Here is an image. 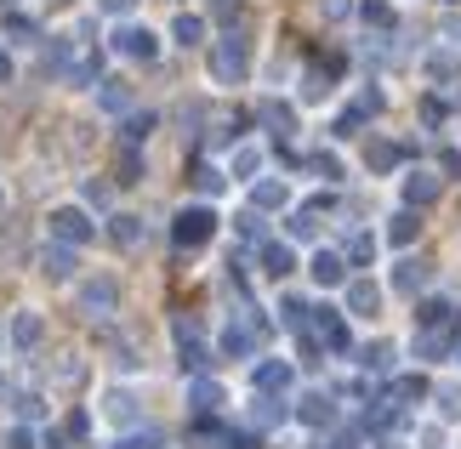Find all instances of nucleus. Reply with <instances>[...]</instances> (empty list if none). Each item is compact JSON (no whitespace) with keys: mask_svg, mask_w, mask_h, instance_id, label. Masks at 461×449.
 Masks as SVG:
<instances>
[{"mask_svg":"<svg viewBox=\"0 0 461 449\" xmlns=\"http://www.w3.org/2000/svg\"><path fill=\"white\" fill-rule=\"evenodd\" d=\"M17 416H23V421H41V416H46V404L34 399V392H17Z\"/></svg>","mask_w":461,"mask_h":449,"instance_id":"nucleus-43","label":"nucleus"},{"mask_svg":"<svg viewBox=\"0 0 461 449\" xmlns=\"http://www.w3.org/2000/svg\"><path fill=\"white\" fill-rule=\"evenodd\" d=\"M342 256H348V267H370V262H376V233H353Z\"/></svg>","mask_w":461,"mask_h":449,"instance_id":"nucleus-33","label":"nucleus"},{"mask_svg":"<svg viewBox=\"0 0 461 449\" xmlns=\"http://www.w3.org/2000/svg\"><path fill=\"white\" fill-rule=\"evenodd\" d=\"M291 382H296V370L285 364V358H262V364H251V387H257V392H268V399L291 392Z\"/></svg>","mask_w":461,"mask_h":449,"instance_id":"nucleus-8","label":"nucleus"},{"mask_svg":"<svg viewBox=\"0 0 461 449\" xmlns=\"http://www.w3.org/2000/svg\"><path fill=\"white\" fill-rule=\"evenodd\" d=\"M109 51H114V58H126V63H154L159 58V34L143 29V23H120L109 34Z\"/></svg>","mask_w":461,"mask_h":449,"instance_id":"nucleus-3","label":"nucleus"},{"mask_svg":"<svg viewBox=\"0 0 461 449\" xmlns=\"http://www.w3.org/2000/svg\"><path fill=\"white\" fill-rule=\"evenodd\" d=\"M291 205V183L285 176H257L251 183V211H285Z\"/></svg>","mask_w":461,"mask_h":449,"instance_id":"nucleus-15","label":"nucleus"},{"mask_svg":"<svg viewBox=\"0 0 461 449\" xmlns=\"http://www.w3.org/2000/svg\"><path fill=\"white\" fill-rule=\"evenodd\" d=\"M257 114H262V125H274L279 137H291V131H296V114H291V103H274V97H268Z\"/></svg>","mask_w":461,"mask_h":449,"instance_id":"nucleus-31","label":"nucleus"},{"mask_svg":"<svg viewBox=\"0 0 461 449\" xmlns=\"http://www.w3.org/2000/svg\"><path fill=\"white\" fill-rule=\"evenodd\" d=\"M120 183H143V154H137V148L120 154Z\"/></svg>","mask_w":461,"mask_h":449,"instance_id":"nucleus-41","label":"nucleus"},{"mask_svg":"<svg viewBox=\"0 0 461 449\" xmlns=\"http://www.w3.org/2000/svg\"><path fill=\"white\" fill-rule=\"evenodd\" d=\"M97 6H103V12H109V17H126V12L137 6V0H97Z\"/></svg>","mask_w":461,"mask_h":449,"instance_id":"nucleus-48","label":"nucleus"},{"mask_svg":"<svg viewBox=\"0 0 461 449\" xmlns=\"http://www.w3.org/2000/svg\"><path fill=\"white\" fill-rule=\"evenodd\" d=\"M41 267H46V279H75V245H58V239H51L46 250H41Z\"/></svg>","mask_w":461,"mask_h":449,"instance_id":"nucleus-19","label":"nucleus"},{"mask_svg":"<svg viewBox=\"0 0 461 449\" xmlns=\"http://www.w3.org/2000/svg\"><path fill=\"white\" fill-rule=\"evenodd\" d=\"M348 313L353 319H376V308H382V291H376V284H370V279H348Z\"/></svg>","mask_w":461,"mask_h":449,"instance_id":"nucleus-17","label":"nucleus"},{"mask_svg":"<svg viewBox=\"0 0 461 449\" xmlns=\"http://www.w3.org/2000/svg\"><path fill=\"white\" fill-rule=\"evenodd\" d=\"M0 341H6V330H0Z\"/></svg>","mask_w":461,"mask_h":449,"instance_id":"nucleus-54","label":"nucleus"},{"mask_svg":"<svg viewBox=\"0 0 461 449\" xmlns=\"http://www.w3.org/2000/svg\"><path fill=\"white\" fill-rule=\"evenodd\" d=\"M421 75H428L433 85H456L461 80V51L456 46H433L428 58H421Z\"/></svg>","mask_w":461,"mask_h":449,"instance_id":"nucleus-13","label":"nucleus"},{"mask_svg":"<svg viewBox=\"0 0 461 449\" xmlns=\"http://www.w3.org/2000/svg\"><path fill=\"white\" fill-rule=\"evenodd\" d=\"M245 68H251V40H245V29H228L217 46H211V80L217 85H240Z\"/></svg>","mask_w":461,"mask_h":449,"instance_id":"nucleus-1","label":"nucleus"},{"mask_svg":"<svg viewBox=\"0 0 461 449\" xmlns=\"http://www.w3.org/2000/svg\"><path fill=\"white\" fill-rule=\"evenodd\" d=\"M285 239H291V245H313V239H319L313 211H291V217H285Z\"/></svg>","mask_w":461,"mask_h":449,"instance_id":"nucleus-30","label":"nucleus"},{"mask_svg":"<svg viewBox=\"0 0 461 449\" xmlns=\"http://www.w3.org/2000/svg\"><path fill=\"white\" fill-rule=\"evenodd\" d=\"M51 239L80 250V245H92V239H97V222L86 217L80 205H58V211H51Z\"/></svg>","mask_w":461,"mask_h":449,"instance_id":"nucleus-4","label":"nucleus"},{"mask_svg":"<svg viewBox=\"0 0 461 449\" xmlns=\"http://www.w3.org/2000/svg\"><path fill=\"white\" fill-rule=\"evenodd\" d=\"M217 404H222V387L211 382V375H194V382H188V409H194V416H211Z\"/></svg>","mask_w":461,"mask_h":449,"instance_id":"nucleus-21","label":"nucleus"},{"mask_svg":"<svg viewBox=\"0 0 461 449\" xmlns=\"http://www.w3.org/2000/svg\"><path fill=\"white\" fill-rule=\"evenodd\" d=\"M6 336H12V347H17V353H34V347L46 341V319L34 313V308H17V313H12V330H6Z\"/></svg>","mask_w":461,"mask_h":449,"instance_id":"nucleus-11","label":"nucleus"},{"mask_svg":"<svg viewBox=\"0 0 461 449\" xmlns=\"http://www.w3.org/2000/svg\"><path fill=\"white\" fill-rule=\"evenodd\" d=\"M308 166H313L319 176H325V183H342V159H336V154H325V148H319V154L308 159Z\"/></svg>","mask_w":461,"mask_h":449,"instance_id":"nucleus-40","label":"nucleus"},{"mask_svg":"<svg viewBox=\"0 0 461 449\" xmlns=\"http://www.w3.org/2000/svg\"><path fill=\"white\" fill-rule=\"evenodd\" d=\"M330 449H353V444H330Z\"/></svg>","mask_w":461,"mask_h":449,"instance_id":"nucleus-52","label":"nucleus"},{"mask_svg":"<svg viewBox=\"0 0 461 449\" xmlns=\"http://www.w3.org/2000/svg\"><path fill=\"white\" fill-rule=\"evenodd\" d=\"M211 233H217V211H211V205H183V211H176V222H171V239L183 245V250L211 245Z\"/></svg>","mask_w":461,"mask_h":449,"instance_id":"nucleus-2","label":"nucleus"},{"mask_svg":"<svg viewBox=\"0 0 461 449\" xmlns=\"http://www.w3.org/2000/svg\"><path fill=\"white\" fill-rule=\"evenodd\" d=\"M171 336H176V358H183V370H205V364H211V347L200 341V330H194L188 319H176Z\"/></svg>","mask_w":461,"mask_h":449,"instance_id":"nucleus-10","label":"nucleus"},{"mask_svg":"<svg viewBox=\"0 0 461 449\" xmlns=\"http://www.w3.org/2000/svg\"><path fill=\"white\" fill-rule=\"evenodd\" d=\"M262 274H268V279H291V274H296V250H291V239L262 245Z\"/></svg>","mask_w":461,"mask_h":449,"instance_id":"nucleus-20","label":"nucleus"},{"mask_svg":"<svg viewBox=\"0 0 461 449\" xmlns=\"http://www.w3.org/2000/svg\"><path fill=\"white\" fill-rule=\"evenodd\" d=\"M6 449H34V433H29V427H12V438H6Z\"/></svg>","mask_w":461,"mask_h":449,"instance_id":"nucleus-45","label":"nucleus"},{"mask_svg":"<svg viewBox=\"0 0 461 449\" xmlns=\"http://www.w3.org/2000/svg\"><path fill=\"white\" fill-rule=\"evenodd\" d=\"M86 205H109V183H86Z\"/></svg>","mask_w":461,"mask_h":449,"instance_id":"nucleus-46","label":"nucleus"},{"mask_svg":"<svg viewBox=\"0 0 461 449\" xmlns=\"http://www.w3.org/2000/svg\"><path fill=\"white\" fill-rule=\"evenodd\" d=\"M296 421H303V427H330L336 421V399H330V392H308V399L296 404Z\"/></svg>","mask_w":461,"mask_h":449,"instance_id":"nucleus-18","label":"nucleus"},{"mask_svg":"<svg viewBox=\"0 0 461 449\" xmlns=\"http://www.w3.org/2000/svg\"><path fill=\"white\" fill-rule=\"evenodd\" d=\"M194 183H200V193H205V200H217V193L228 188V171H217V166H200V176H194Z\"/></svg>","mask_w":461,"mask_h":449,"instance_id":"nucleus-37","label":"nucleus"},{"mask_svg":"<svg viewBox=\"0 0 461 449\" xmlns=\"http://www.w3.org/2000/svg\"><path fill=\"white\" fill-rule=\"evenodd\" d=\"M313 336L325 341L330 353H348L353 347V341H348V319L336 313V308H313Z\"/></svg>","mask_w":461,"mask_h":449,"instance_id":"nucleus-14","label":"nucleus"},{"mask_svg":"<svg viewBox=\"0 0 461 449\" xmlns=\"http://www.w3.org/2000/svg\"><path fill=\"white\" fill-rule=\"evenodd\" d=\"M171 40H176V46H200V40H205V17L176 12V17H171Z\"/></svg>","mask_w":461,"mask_h":449,"instance_id":"nucleus-26","label":"nucleus"},{"mask_svg":"<svg viewBox=\"0 0 461 449\" xmlns=\"http://www.w3.org/2000/svg\"><path fill=\"white\" fill-rule=\"evenodd\" d=\"M257 171H262V148H257V142H240L234 159H228V176H240V183H257Z\"/></svg>","mask_w":461,"mask_h":449,"instance_id":"nucleus-22","label":"nucleus"},{"mask_svg":"<svg viewBox=\"0 0 461 449\" xmlns=\"http://www.w3.org/2000/svg\"><path fill=\"white\" fill-rule=\"evenodd\" d=\"M279 313H285V325H291V330H308V313H313V308H308L303 296H285V301H279Z\"/></svg>","mask_w":461,"mask_h":449,"instance_id":"nucleus-36","label":"nucleus"},{"mask_svg":"<svg viewBox=\"0 0 461 449\" xmlns=\"http://www.w3.org/2000/svg\"><path fill=\"white\" fill-rule=\"evenodd\" d=\"M0 200H6V193H0Z\"/></svg>","mask_w":461,"mask_h":449,"instance_id":"nucleus-55","label":"nucleus"},{"mask_svg":"<svg viewBox=\"0 0 461 449\" xmlns=\"http://www.w3.org/2000/svg\"><path fill=\"white\" fill-rule=\"evenodd\" d=\"M6 34H12V40H34V17L12 12V17H6Z\"/></svg>","mask_w":461,"mask_h":449,"instance_id":"nucleus-42","label":"nucleus"},{"mask_svg":"<svg viewBox=\"0 0 461 449\" xmlns=\"http://www.w3.org/2000/svg\"><path fill=\"white\" fill-rule=\"evenodd\" d=\"M359 17H365L376 34H393V29H399V12L387 6V0H359Z\"/></svg>","mask_w":461,"mask_h":449,"instance_id":"nucleus-25","label":"nucleus"},{"mask_svg":"<svg viewBox=\"0 0 461 449\" xmlns=\"http://www.w3.org/2000/svg\"><path fill=\"white\" fill-rule=\"evenodd\" d=\"M308 279L319 291H348V256L342 250H313L308 256Z\"/></svg>","mask_w":461,"mask_h":449,"instance_id":"nucleus-5","label":"nucleus"},{"mask_svg":"<svg viewBox=\"0 0 461 449\" xmlns=\"http://www.w3.org/2000/svg\"><path fill=\"white\" fill-rule=\"evenodd\" d=\"M416 233H421V217H416V211H399V217H387V245H411L416 239Z\"/></svg>","mask_w":461,"mask_h":449,"instance_id":"nucleus-28","label":"nucleus"},{"mask_svg":"<svg viewBox=\"0 0 461 449\" xmlns=\"http://www.w3.org/2000/svg\"><path fill=\"white\" fill-rule=\"evenodd\" d=\"M114 308H120V284H114V279H86V284H80V313L109 319Z\"/></svg>","mask_w":461,"mask_h":449,"instance_id":"nucleus-7","label":"nucleus"},{"mask_svg":"<svg viewBox=\"0 0 461 449\" xmlns=\"http://www.w3.org/2000/svg\"><path fill=\"white\" fill-rule=\"evenodd\" d=\"M399 159H404V148H399V142H382V137H376V142H365V166L376 171V176H382V171H393Z\"/></svg>","mask_w":461,"mask_h":449,"instance_id":"nucleus-24","label":"nucleus"},{"mask_svg":"<svg viewBox=\"0 0 461 449\" xmlns=\"http://www.w3.org/2000/svg\"><path fill=\"white\" fill-rule=\"evenodd\" d=\"M285 416H291L285 399H268V392H262V399H251V421H257V427H279Z\"/></svg>","mask_w":461,"mask_h":449,"instance_id":"nucleus-32","label":"nucleus"},{"mask_svg":"<svg viewBox=\"0 0 461 449\" xmlns=\"http://www.w3.org/2000/svg\"><path fill=\"white\" fill-rule=\"evenodd\" d=\"M348 12V0H325V17H342Z\"/></svg>","mask_w":461,"mask_h":449,"instance_id":"nucleus-50","label":"nucleus"},{"mask_svg":"<svg viewBox=\"0 0 461 449\" xmlns=\"http://www.w3.org/2000/svg\"><path fill=\"white\" fill-rule=\"evenodd\" d=\"M303 97H308V103L330 97V75H325V68H308V80H303Z\"/></svg>","mask_w":461,"mask_h":449,"instance_id":"nucleus-39","label":"nucleus"},{"mask_svg":"<svg viewBox=\"0 0 461 449\" xmlns=\"http://www.w3.org/2000/svg\"><path fill=\"white\" fill-rule=\"evenodd\" d=\"M411 353L421 358V364H445V358L456 353V325H445V330H421V336L411 341Z\"/></svg>","mask_w":461,"mask_h":449,"instance_id":"nucleus-12","label":"nucleus"},{"mask_svg":"<svg viewBox=\"0 0 461 449\" xmlns=\"http://www.w3.org/2000/svg\"><path fill=\"white\" fill-rule=\"evenodd\" d=\"M97 404H103V421H109V427H137V421H143V409H137V392H131V387H109Z\"/></svg>","mask_w":461,"mask_h":449,"instance_id":"nucleus-6","label":"nucleus"},{"mask_svg":"<svg viewBox=\"0 0 461 449\" xmlns=\"http://www.w3.org/2000/svg\"><path fill=\"white\" fill-rule=\"evenodd\" d=\"M114 449H159V433H131V438H120Z\"/></svg>","mask_w":461,"mask_h":449,"instance_id":"nucleus-44","label":"nucleus"},{"mask_svg":"<svg viewBox=\"0 0 461 449\" xmlns=\"http://www.w3.org/2000/svg\"><path fill=\"white\" fill-rule=\"evenodd\" d=\"M438 188H445V183H438L433 171H404V176H399L404 211H421V205H433V200H438Z\"/></svg>","mask_w":461,"mask_h":449,"instance_id":"nucleus-9","label":"nucleus"},{"mask_svg":"<svg viewBox=\"0 0 461 449\" xmlns=\"http://www.w3.org/2000/svg\"><path fill=\"white\" fill-rule=\"evenodd\" d=\"M149 131H154V114H131L120 137H126V148H137V142H149Z\"/></svg>","mask_w":461,"mask_h":449,"instance_id":"nucleus-38","label":"nucleus"},{"mask_svg":"<svg viewBox=\"0 0 461 449\" xmlns=\"http://www.w3.org/2000/svg\"><path fill=\"white\" fill-rule=\"evenodd\" d=\"M359 364L365 370H393V347H387V341H370V347L359 353Z\"/></svg>","mask_w":461,"mask_h":449,"instance_id":"nucleus-35","label":"nucleus"},{"mask_svg":"<svg viewBox=\"0 0 461 449\" xmlns=\"http://www.w3.org/2000/svg\"><path fill=\"white\" fill-rule=\"evenodd\" d=\"M12 75H17V63H12V51L0 46V85H12Z\"/></svg>","mask_w":461,"mask_h":449,"instance_id":"nucleus-49","label":"nucleus"},{"mask_svg":"<svg viewBox=\"0 0 461 449\" xmlns=\"http://www.w3.org/2000/svg\"><path fill=\"white\" fill-rule=\"evenodd\" d=\"M222 353H228V358H251V353H257L251 325H228V330H222Z\"/></svg>","mask_w":461,"mask_h":449,"instance_id":"nucleus-29","label":"nucleus"},{"mask_svg":"<svg viewBox=\"0 0 461 449\" xmlns=\"http://www.w3.org/2000/svg\"><path fill=\"white\" fill-rule=\"evenodd\" d=\"M109 239L120 250H137L143 245V217H109Z\"/></svg>","mask_w":461,"mask_h":449,"instance_id":"nucleus-27","label":"nucleus"},{"mask_svg":"<svg viewBox=\"0 0 461 449\" xmlns=\"http://www.w3.org/2000/svg\"><path fill=\"white\" fill-rule=\"evenodd\" d=\"M456 364H461V347H456Z\"/></svg>","mask_w":461,"mask_h":449,"instance_id":"nucleus-53","label":"nucleus"},{"mask_svg":"<svg viewBox=\"0 0 461 449\" xmlns=\"http://www.w3.org/2000/svg\"><path fill=\"white\" fill-rule=\"evenodd\" d=\"M433 404H438V416L445 421H461V382H445L433 392Z\"/></svg>","mask_w":461,"mask_h":449,"instance_id":"nucleus-34","label":"nucleus"},{"mask_svg":"<svg viewBox=\"0 0 461 449\" xmlns=\"http://www.w3.org/2000/svg\"><path fill=\"white\" fill-rule=\"evenodd\" d=\"M382 449H404V444H382Z\"/></svg>","mask_w":461,"mask_h":449,"instance_id":"nucleus-51","label":"nucleus"},{"mask_svg":"<svg viewBox=\"0 0 461 449\" xmlns=\"http://www.w3.org/2000/svg\"><path fill=\"white\" fill-rule=\"evenodd\" d=\"M97 109H103V114H126V109H131L126 80H97Z\"/></svg>","mask_w":461,"mask_h":449,"instance_id":"nucleus-23","label":"nucleus"},{"mask_svg":"<svg viewBox=\"0 0 461 449\" xmlns=\"http://www.w3.org/2000/svg\"><path fill=\"white\" fill-rule=\"evenodd\" d=\"M68 433L86 438V433H92V416H86V409H75V416H68Z\"/></svg>","mask_w":461,"mask_h":449,"instance_id":"nucleus-47","label":"nucleus"},{"mask_svg":"<svg viewBox=\"0 0 461 449\" xmlns=\"http://www.w3.org/2000/svg\"><path fill=\"white\" fill-rule=\"evenodd\" d=\"M428 279H433V267L421 262V256H399V262H393V291H399V296H416Z\"/></svg>","mask_w":461,"mask_h":449,"instance_id":"nucleus-16","label":"nucleus"}]
</instances>
